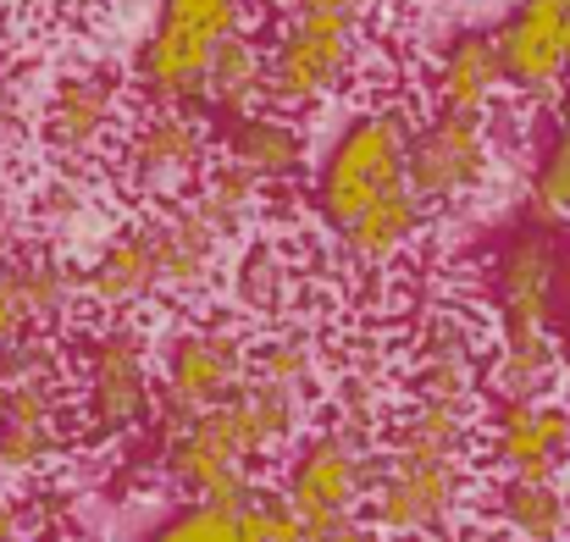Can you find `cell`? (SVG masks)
<instances>
[{"instance_id":"6da1fadb","label":"cell","mask_w":570,"mask_h":542,"mask_svg":"<svg viewBox=\"0 0 570 542\" xmlns=\"http://www.w3.org/2000/svg\"><path fill=\"white\" fill-rule=\"evenodd\" d=\"M410 128L399 106H366L316 161V216L366 272H387L426 227V199L410 183Z\"/></svg>"},{"instance_id":"7a4b0ae2","label":"cell","mask_w":570,"mask_h":542,"mask_svg":"<svg viewBox=\"0 0 570 542\" xmlns=\"http://www.w3.org/2000/svg\"><path fill=\"white\" fill-rule=\"evenodd\" d=\"M560 260L566 244L549 221L515 227L493 255V355L482 365V387L493 398H549L560 387V338H554V299H560Z\"/></svg>"},{"instance_id":"3957f363","label":"cell","mask_w":570,"mask_h":542,"mask_svg":"<svg viewBox=\"0 0 570 542\" xmlns=\"http://www.w3.org/2000/svg\"><path fill=\"white\" fill-rule=\"evenodd\" d=\"M471 493V410L415 404L377 449L372 476V526L382 538L426 542L449 532Z\"/></svg>"},{"instance_id":"277c9868","label":"cell","mask_w":570,"mask_h":542,"mask_svg":"<svg viewBox=\"0 0 570 542\" xmlns=\"http://www.w3.org/2000/svg\"><path fill=\"white\" fill-rule=\"evenodd\" d=\"M261 22L266 0H156V17L134 50V89L145 95V106L199 111L222 45Z\"/></svg>"},{"instance_id":"5b68a950","label":"cell","mask_w":570,"mask_h":542,"mask_svg":"<svg viewBox=\"0 0 570 542\" xmlns=\"http://www.w3.org/2000/svg\"><path fill=\"white\" fill-rule=\"evenodd\" d=\"M366 17L338 6H283L266 33V100L283 111H316L361 72Z\"/></svg>"},{"instance_id":"8992f818","label":"cell","mask_w":570,"mask_h":542,"mask_svg":"<svg viewBox=\"0 0 570 542\" xmlns=\"http://www.w3.org/2000/svg\"><path fill=\"white\" fill-rule=\"evenodd\" d=\"M72 421L89 437H128L156 415V371H150V344L134 316H106L78 349L72 371Z\"/></svg>"},{"instance_id":"52a82bcc","label":"cell","mask_w":570,"mask_h":542,"mask_svg":"<svg viewBox=\"0 0 570 542\" xmlns=\"http://www.w3.org/2000/svg\"><path fill=\"white\" fill-rule=\"evenodd\" d=\"M372 476H377V443L355 426H344L338 415L327 426H316L283 465V504L299 515L305 532L338 521V515H355L372 493Z\"/></svg>"},{"instance_id":"ba28073f","label":"cell","mask_w":570,"mask_h":542,"mask_svg":"<svg viewBox=\"0 0 570 542\" xmlns=\"http://www.w3.org/2000/svg\"><path fill=\"white\" fill-rule=\"evenodd\" d=\"M205 167H210V128L189 106H145V117H134L117 134V183L145 205L184 199Z\"/></svg>"},{"instance_id":"9c48e42d","label":"cell","mask_w":570,"mask_h":542,"mask_svg":"<svg viewBox=\"0 0 570 542\" xmlns=\"http://www.w3.org/2000/svg\"><path fill=\"white\" fill-rule=\"evenodd\" d=\"M33 134L39 145L61 161V167H78V161H95L100 150L117 145L122 134V78L100 61H83V67H67L45 100H39V117H33Z\"/></svg>"},{"instance_id":"30bf717a","label":"cell","mask_w":570,"mask_h":542,"mask_svg":"<svg viewBox=\"0 0 570 542\" xmlns=\"http://www.w3.org/2000/svg\"><path fill=\"white\" fill-rule=\"evenodd\" d=\"M249 376V338L233 322H194L167 344V365L156 382V426L189 421L222 404Z\"/></svg>"},{"instance_id":"8fae6325","label":"cell","mask_w":570,"mask_h":542,"mask_svg":"<svg viewBox=\"0 0 570 542\" xmlns=\"http://www.w3.org/2000/svg\"><path fill=\"white\" fill-rule=\"evenodd\" d=\"M493 173V128L476 111H432L410 128V183L432 205L471 199Z\"/></svg>"},{"instance_id":"7c38bea8","label":"cell","mask_w":570,"mask_h":542,"mask_svg":"<svg viewBox=\"0 0 570 542\" xmlns=\"http://www.w3.org/2000/svg\"><path fill=\"white\" fill-rule=\"evenodd\" d=\"M504 83L527 100H554L570 89V0H515L493 28Z\"/></svg>"},{"instance_id":"4fadbf2b","label":"cell","mask_w":570,"mask_h":542,"mask_svg":"<svg viewBox=\"0 0 570 542\" xmlns=\"http://www.w3.org/2000/svg\"><path fill=\"white\" fill-rule=\"evenodd\" d=\"M410 393L415 404L471 410L482 398V338L465 316H432L410 349Z\"/></svg>"},{"instance_id":"5bb4252c","label":"cell","mask_w":570,"mask_h":542,"mask_svg":"<svg viewBox=\"0 0 570 542\" xmlns=\"http://www.w3.org/2000/svg\"><path fill=\"white\" fill-rule=\"evenodd\" d=\"M488 460L499 476H560L570 460V410L549 398H499Z\"/></svg>"},{"instance_id":"9a60e30c","label":"cell","mask_w":570,"mask_h":542,"mask_svg":"<svg viewBox=\"0 0 570 542\" xmlns=\"http://www.w3.org/2000/svg\"><path fill=\"white\" fill-rule=\"evenodd\" d=\"M305 128L294 122V111L283 106H249V111H233L222 117V161H233L238 173L261 183V188H283L305 173Z\"/></svg>"},{"instance_id":"2e32d148","label":"cell","mask_w":570,"mask_h":542,"mask_svg":"<svg viewBox=\"0 0 570 542\" xmlns=\"http://www.w3.org/2000/svg\"><path fill=\"white\" fill-rule=\"evenodd\" d=\"M504 89H510V83H504V61H499V45H493L488 28H460V33L438 50L432 83H426L432 111H476V117H488V106H493Z\"/></svg>"},{"instance_id":"e0dca14e","label":"cell","mask_w":570,"mask_h":542,"mask_svg":"<svg viewBox=\"0 0 570 542\" xmlns=\"http://www.w3.org/2000/svg\"><path fill=\"white\" fill-rule=\"evenodd\" d=\"M227 288L238 299V311L249 316H277L294 305V288H299V266H294V249L283 238H249L227 272Z\"/></svg>"},{"instance_id":"ac0fdd59","label":"cell","mask_w":570,"mask_h":542,"mask_svg":"<svg viewBox=\"0 0 570 542\" xmlns=\"http://www.w3.org/2000/svg\"><path fill=\"white\" fill-rule=\"evenodd\" d=\"M499 526L515 542H566L570 538V504L554 487V476H504L493 499Z\"/></svg>"},{"instance_id":"d6986e66","label":"cell","mask_w":570,"mask_h":542,"mask_svg":"<svg viewBox=\"0 0 570 542\" xmlns=\"http://www.w3.org/2000/svg\"><path fill=\"white\" fill-rule=\"evenodd\" d=\"M249 106H266V39H261V28L222 45V56L210 61V78H205V100H199V111H216V117H233Z\"/></svg>"},{"instance_id":"ffe728a7","label":"cell","mask_w":570,"mask_h":542,"mask_svg":"<svg viewBox=\"0 0 570 542\" xmlns=\"http://www.w3.org/2000/svg\"><path fill=\"white\" fill-rule=\"evenodd\" d=\"M184 199H189L194 210H199L222 238H238V233L261 216L266 188L249 178V173H238L233 161H216V167H205V173H199V183H194Z\"/></svg>"},{"instance_id":"44dd1931","label":"cell","mask_w":570,"mask_h":542,"mask_svg":"<svg viewBox=\"0 0 570 542\" xmlns=\"http://www.w3.org/2000/svg\"><path fill=\"white\" fill-rule=\"evenodd\" d=\"M527 210H532V221H549V227L570 221V111L549 134V145L538 150V167L527 183Z\"/></svg>"},{"instance_id":"7402d4cb","label":"cell","mask_w":570,"mask_h":542,"mask_svg":"<svg viewBox=\"0 0 570 542\" xmlns=\"http://www.w3.org/2000/svg\"><path fill=\"white\" fill-rule=\"evenodd\" d=\"M238 542H311V532L283 504V493H255L238 510Z\"/></svg>"},{"instance_id":"603a6c76","label":"cell","mask_w":570,"mask_h":542,"mask_svg":"<svg viewBox=\"0 0 570 542\" xmlns=\"http://www.w3.org/2000/svg\"><path fill=\"white\" fill-rule=\"evenodd\" d=\"M150 542H238V515H233V510H216V504H199V499H194L184 515L161 521Z\"/></svg>"},{"instance_id":"cb8c5ba5","label":"cell","mask_w":570,"mask_h":542,"mask_svg":"<svg viewBox=\"0 0 570 542\" xmlns=\"http://www.w3.org/2000/svg\"><path fill=\"white\" fill-rule=\"evenodd\" d=\"M0 128L22 134V67L0 50Z\"/></svg>"},{"instance_id":"d4e9b609","label":"cell","mask_w":570,"mask_h":542,"mask_svg":"<svg viewBox=\"0 0 570 542\" xmlns=\"http://www.w3.org/2000/svg\"><path fill=\"white\" fill-rule=\"evenodd\" d=\"M311 542H382V532L372 526V521H361V515H338V521L316 526Z\"/></svg>"},{"instance_id":"484cf974","label":"cell","mask_w":570,"mask_h":542,"mask_svg":"<svg viewBox=\"0 0 570 542\" xmlns=\"http://www.w3.org/2000/svg\"><path fill=\"white\" fill-rule=\"evenodd\" d=\"M554 338H560V355L570 365V249L560 260V299H554Z\"/></svg>"},{"instance_id":"4316f807","label":"cell","mask_w":570,"mask_h":542,"mask_svg":"<svg viewBox=\"0 0 570 542\" xmlns=\"http://www.w3.org/2000/svg\"><path fill=\"white\" fill-rule=\"evenodd\" d=\"M283 6H338V11H355V17L372 11V0H283Z\"/></svg>"},{"instance_id":"83f0119b","label":"cell","mask_w":570,"mask_h":542,"mask_svg":"<svg viewBox=\"0 0 570 542\" xmlns=\"http://www.w3.org/2000/svg\"><path fill=\"white\" fill-rule=\"evenodd\" d=\"M33 11H56V17H67V11H78V6H89V0H28Z\"/></svg>"},{"instance_id":"f1b7e54d","label":"cell","mask_w":570,"mask_h":542,"mask_svg":"<svg viewBox=\"0 0 570 542\" xmlns=\"http://www.w3.org/2000/svg\"><path fill=\"white\" fill-rule=\"evenodd\" d=\"M11 145H17V134H6V128H0V161L11 156Z\"/></svg>"},{"instance_id":"f546056e","label":"cell","mask_w":570,"mask_h":542,"mask_svg":"<svg viewBox=\"0 0 570 542\" xmlns=\"http://www.w3.org/2000/svg\"><path fill=\"white\" fill-rule=\"evenodd\" d=\"M566 111H570V100H566Z\"/></svg>"},{"instance_id":"4dcf8cb0","label":"cell","mask_w":570,"mask_h":542,"mask_svg":"<svg viewBox=\"0 0 570 542\" xmlns=\"http://www.w3.org/2000/svg\"><path fill=\"white\" fill-rule=\"evenodd\" d=\"M566 504H570V499H566Z\"/></svg>"}]
</instances>
